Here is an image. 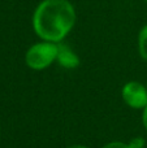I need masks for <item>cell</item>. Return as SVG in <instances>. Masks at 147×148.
Masks as SVG:
<instances>
[{
    "mask_svg": "<svg viewBox=\"0 0 147 148\" xmlns=\"http://www.w3.org/2000/svg\"><path fill=\"white\" fill-rule=\"evenodd\" d=\"M138 48H139L141 57L147 60V25H145L138 35Z\"/></svg>",
    "mask_w": 147,
    "mask_h": 148,
    "instance_id": "cell-5",
    "label": "cell"
},
{
    "mask_svg": "<svg viewBox=\"0 0 147 148\" xmlns=\"http://www.w3.org/2000/svg\"><path fill=\"white\" fill-rule=\"evenodd\" d=\"M67 148H87L85 146H70V147H67Z\"/></svg>",
    "mask_w": 147,
    "mask_h": 148,
    "instance_id": "cell-9",
    "label": "cell"
},
{
    "mask_svg": "<svg viewBox=\"0 0 147 148\" xmlns=\"http://www.w3.org/2000/svg\"><path fill=\"white\" fill-rule=\"evenodd\" d=\"M128 144H129L130 148H143L145 147V144H146V142H145V139L143 138L138 136V138H133Z\"/></svg>",
    "mask_w": 147,
    "mask_h": 148,
    "instance_id": "cell-6",
    "label": "cell"
},
{
    "mask_svg": "<svg viewBox=\"0 0 147 148\" xmlns=\"http://www.w3.org/2000/svg\"><path fill=\"white\" fill-rule=\"evenodd\" d=\"M76 23L74 7L68 0H43L33 16L36 35L46 42L60 43Z\"/></svg>",
    "mask_w": 147,
    "mask_h": 148,
    "instance_id": "cell-1",
    "label": "cell"
},
{
    "mask_svg": "<svg viewBox=\"0 0 147 148\" xmlns=\"http://www.w3.org/2000/svg\"><path fill=\"white\" fill-rule=\"evenodd\" d=\"M57 56V43L52 42H41L27 49L25 56L26 65L34 70H42L48 68Z\"/></svg>",
    "mask_w": 147,
    "mask_h": 148,
    "instance_id": "cell-2",
    "label": "cell"
},
{
    "mask_svg": "<svg viewBox=\"0 0 147 148\" xmlns=\"http://www.w3.org/2000/svg\"><path fill=\"white\" fill-rule=\"evenodd\" d=\"M142 122H143V126L146 127L147 130V105L143 108V114H142Z\"/></svg>",
    "mask_w": 147,
    "mask_h": 148,
    "instance_id": "cell-8",
    "label": "cell"
},
{
    "mask_svg": "<svg viewBox=\"0 0 147 148\" xmlns=\"http://www.w3.org/2000/svg\"><path fill=\"white\" fill-rule=\"evenodd\" d=\"M103 148H130L128 143H124V142H111V143L106 144Z\"/></svg>",
    "mask_w": 147,
    "mask_h": 148,
    "instance_id": "cell-7",
    "label": "cell"
},
{
    "mask_svg": "<svg viewBox=\"0 0 147 148\" xmlns=\"http://www.w3.org/2000/svg\"><path fill=\"white\" fill-rule=\"evenodd\" d=\"M56 61L59 62L60 66L65 69H74L80 65V59L76 55V52H73V49L64 43H57Z\"/></svg>",
    "mask_w": 147,
    "mask_h": 148,
    "instance_id": "cell-4",
    "label": "cell"
},
{
    "mask_svg": "<svg viewBox=\"0 0 147 148\" xmlns=\"http://www.w3.org/2000/svg\"><path fill=\"white\" fill-rule=\"evenodd\" d=\"M146 1H147V0H146Z\"/></svg>",
    "mask_w": 147,
    "mask_h": 148,
    "instance_id": "cell-10",
    "label": "cell"
},
{
    "mask_svg": "<svg viewBox=\"0 0 147 148\" xmlns=\"http://www.w3.org/2000/svg\"><path fill=\"white\" fill-rule=\"evenodd\" d=\"M122 99L129 107L141 109L147 105V87L139 82H129L122 87Z\"/></svg>",
    "mask_w": 147,
    "mask_h": 148,
    "instance_id": "cell-3",
    "label": "cell"
}]
</instances>
